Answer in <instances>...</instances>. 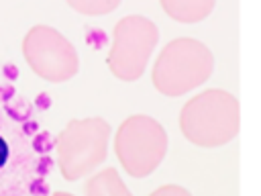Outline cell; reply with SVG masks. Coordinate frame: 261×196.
Masks as SVG:
<instances>
[{
	"mask_svg": "<svg viewBox=\"0 0 261 196\" xmlns=\"http://www.w3.org/2000/svg\"><path fill=\"white\" fill-rule=\"evenodd\" d=\"M6 159H8V145H6V141L0 137V167L6 163Z\"/></svg>",
	"mask_w": 261,
	"mask_h": 196,
	"instance_id": "1",
	"label": "cell"
}]
</instances>
